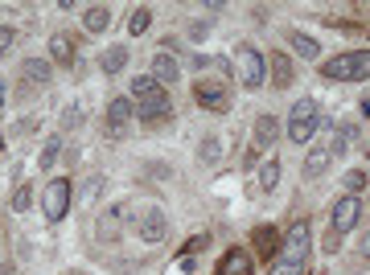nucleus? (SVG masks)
Wrapping results in <instances>:
<instances>
[{
  "label": "nucleus",
  "instance_id": "nucleus-16",
  "mask_svg": "<svg viewBox=\"0 0 370 275\" xmlns=\"http://www.w3.org/2000/svg\"><path fill=\"white\" fill-rule=\"evenodd\" d=\"M268 70H272V87H280V91L292 87V62H288L284 53H272V58H268Z\"/></svg>",
  "mask_w": 370,
  "mask_h": 275
},
{
  "label": "nucleus",
  "instance_id": "nucleus-10",
  "mask_svg": "<svg viewBox=\"0 0 370 275\" xmlns=\"http://www.w3.org/2000/svg\"><path fill=\"white\" fill-rule=\"evenodd\" d=\"M214 275H255V263H251V255H247L243 247H231V251L223 255V263H218Z\"/></svg>",
  "mask_w": 370,
  "mask_h": 275
},
{
  "label": "nucleus",
  "instance_id": "nucleus-1",
  "mask_svg": "<svg viewBox=\"0 0 370 275\" xmlns=\"http://www.w3.org/2000/svg\"><path fill=\"white\" fill-rule=\"evenodd\" d=\"M309 251H313V230H309V222H292L288 238H284V255L276 259L272 275H300Z\"/></svg>",
  "mask_w": 370,
  "mask_h": 275
},
{
  "label": "nucleus",
  "instance_id": "nucleus-28",
  "mask_svg": "<svg viewBox=\"0 0 370 275\" xmlns=\"http://www.w3.org/2000/svg\"><path fill=\"white\" fill-rule=\"evenodd\" d=\"M58 156H62V140L54 136L46 148H42V160H38V165H42V169H54V160H58Z\"/></svg>",
  "mask_w": 370,
  "mask_h": 275
},
{
  "label": "nucleus",
  "instance_id": "nucleus-35",
  "mask_svg": "<svg viewBox=\"0 0 370 275\" xmlns=\"http://www.w3.org/2000/svg\"><path fill=\"white\" fill-rule=\"evenodd\" d=\"M189 38H193V42H202V38H206V25H202V21H198V25H189Z\"/></svg>",
  "mask_w": 370,
  "mask_h": 275
},
{
  "label": "nucleus",
  "instance_id": "nucleus-6",
  "mask_svg": "<svg viewBox=\"0 0 370 275\" xmlns=\"http://www.w3.org/2000/svg\"><path fill=\"white\" fill-rule=\"evenodd\" d=\"M136 234L144 238V242H165V234H169V218H165V210L161 206H144L136 214Z\"/></svg>",
  "mask_w": 370,
  "mask_h": 275
},
{
  "label": "nucleus",
  "instance_id": "nucleus-7",
  "mask_svg": "<svg viewBox=\"0 0 370 275\" xmlns=\"http://www.w3.org/2000/svg\"><path fill=\"white\" fill-rule=\"evenodd\" d=\"M136 115L144 119V124H161V119H169V115H173V99L156 87L152 94H144V99H140Z\"/></svg>",
  "mask_w": 370,
  "mask_h": 275
},
{
  "label": "nucleus",
  "instance_id": "nucleus-25",
  "mask_svg": "<svg viewBox=\"0 0 370 275\" xmlns=\"http://www.w3.org/2000/svg\"><path fill=\"white\" fill-rule=\"evenodd\" d=\"M198 156H202V165H214V160L223 156V140H218V136H206V140H202V152H198Z\"/></svg>",
  "mask_w": 370,
  "mask_h": 275
},
{
  "label": "nucleus",
  "instance_id": "nucleus-38",
  "mask_svg": "<svg viewBox=\"0 0 370 275\" xmlns=\"http://www.w3.org/2000/svg\"><path fill=\"white\" fill-rule=\"evenodd\" d=\"M362 111H367V115H370V99H367V103H362Z\"/></svg>",
  "mask_w": 370,
  "mask_h": 275
},
{
  "label": "nucleus",
  "instance_id": "nucleus-36",
  "mask_svg": "<svg viewBox=\"0 0 370 275\" xmlns=\"http://www.w3.org/2000/svg\"><path fill=\"white\" fill-rule=\"evenodd\" d=\"M358 251H362V259H370V230L362 234V247H358Z\"/></svg>",
  "mask_w": 370,
  "mask_h": 275
},
{
  "label": "nucleus",
  "instance_id": "nucleus-29",
  "mask_svg": "<svg viewBox=\"0 0 370 275\" xmlns=\"http://www.w3.org/2000/svg\"><path fill=\"white\" fill-rule=\"evenodd\" d=\"M29 201H33L29 185H17V189H13V210H17V214H25V210H29Z\"/></svg>",
  "mask_w": 370,
  "mask_h": 275
},
{
  "label": "nucleus",
  "instance_id": "nucleus-18",
  "mask_svg": "<svg viewBox=\"0 0 370 275\" xmlns=\"http://www.w3.org/2000/svg\"><path fill=\"white\" fill-rule=\"evenodd\" d=\"M288 46L296 49L300 58H309V62H317V53H321L317 38H309V33H300V29H292V33H288Z\"/></svg>",
  "mask_w": 370,
  "mask_h": 275
},
{
  "label": "nucleus",
  "instance_id": "nucleus-13",
  "mask_svg": "<svg viewBox=\"0 0 370 275\" xmlns=\"http://www.w3.org/2000/svg\"><path fill=\"white\" fill-rule=\"evenodd\" d=\"M193 94H198V103H202L206 111H227V91H223V87H214V83H198Z\"/></svg>",
  "mask_w": 370,
  "mask_h": 275
},
{
  "label": "nucleus",
  "instance_id": "nucleus-23",
  "mask_svg": "<svg viewBox=\"0 0 370 275\" xmlns=\"http://www.w3.org/2000/svg\"><path fill=\"white\" fill-rule=\"evenodd\" d=\"M354 140H358V128H354V124H337L329 152H333V156H337V152H350V144H354Z\"/></svg>",
  "mask_w": 370,
  "mask_h": 275
},
{
  "label": "nucleus",
  "instance_id": "nucleus-12",
  "mask_svg": "<svg viewBox=\"0 0 370 275\" xmlns=\"http://www.w3.org/2000/svg\"><path fill=\"white\" fill-rule=\"evenodd\" d=\"M148 74H152V83H177V78H182V66H177L173 53H156Z\"/></svg>",
  "mask_w": 370,
  "mask_h": 275
},
{
  "label": "nucleus",
  "instance_id": "nucleus-19",
  "mask_svg": "<svg viewBox=\"0 0 370 275\" xmlns=\"http://www.w3.org/2000/svg\"><path fill=\"white\" fill-rule=\"evenodd\" d=\"M124 66H128V49H124V46L103 49V58H99V70H103V74H120Z\"/></svg>",
  "mask_w": 370,
  "mask_h": 275
},
{
  "label": "nucleus",
  "instance_id": "nucleus-27",
  "mask_svg": "<svg viewBox=\"0 0 370 275\" xmlns=\"http://www.w3.org/2000/svg\"><path fill=\"white\" fill-rule=\"evenodd\" d=\"M103 177H87V181H83V193H79V197H83V206H91L95 197H99V193H103Z\"/></svg>",
  "mask_w": 370,
  "mask_h": 275
},
{
  "label": "nucleus",
  "instance_id": "nucleus-21",
  "mask_svg": "<svg viewBox=\"0 0 370 275\" xmlns=\"http://www.w3.org/2000/svg\"><path fill=\"white\" fill-rule=\"evenodd\" d=\"M83 25H87V33H103V29L111 25V12H107L103 4H91V8L83 12Z\"/></svg>",
  "mask_w": 370,
  "mask_h": 275
},
{
  "label": "nucleus",
  "instance_id": "nucleus-34",
  "mask_svg": "<svg viewBox=\"0 0 370 275\" xmlns=\"http://www.w3.org/2000/svg\"><path fill=\"white\" fill-rule=\"evenodd\" d=\"M206 247H210V238H206V234H198V238H189V242H185V251H189V255H202Z\"/></svg>",
  "mask_w": 370,
  "mask_h": 275
},
{
  "label": "nucleus",
  "instance_id": "nucleus-30",
  "mask_svg": "<svg viewBox=\"0 0 370 275\" xmlns=\"http://www.w3.org/2000/svg\"><path fill=\"white\" fill-rule=\"evenodd\" d=\"M156 91V83H152V74H140V78H132V94L136 99H144V94Z\"/></svg>",
  "mask_w": 370,
  "mask_h": 275
},
{
  "label": "nucleus",
  "instance_id": "nucleus-5",
  "mask_svg": "<svg viewBox=\"0 0 370 275\" xmlns=\"http://www.w3.org/2000/svg\"><path fill=\"white\" fill-rule=\"evenodd\" d=\"M42 210H46L49 222H62L66 214H70V181L66 177H54L46 185V193H42Z\"/></svg>",
  "mask_w": 370,
  "mask_h": 275
},
{
  "label": "nucleus",
  "instance_id": "nucleus-9",
  "mask_svg": "<svg viewBox=\"0 0 370 275\" xmlns=\"http://www.w3.org/2000/svg\"><path fill=\"white\" fill-rule=\"evenodd\" d=\"M358 218H362V206H358V197H341L337 206H333V230L337 234H350V230L358 226Z\"/></svg>",
  "mask_w": 370,
  "mask_h": 275
},
{
  "label": "nucleus",
  "instance_id": "nucleus-14",
  "mask_svg": "<svg viewBox=\"0 0 370 275\" xmlns=\"http://www.w3.org/2000/svg\"><path fill=\"white\" fill-rule=\"evenodd\" d=\"M280 140V119L276 115H259L255 119V148H272Z\"/></svg>",
  "mask_w": 370,
  "mask_h": 275
},
{
  "label": "nucleus",
  "instance_id": "nucleus-22",
  "mask_svg": "<svg viewBox=\"0 0 370 275\" xmlns=\"http://www.w3.org/2000/svg\"><path fill=\"white\" fill-rule=\"evenodd\" d=\"M251 242L259 247V255H272V251L280 247V230H276V226H255Z\"/></svg>",
  "mask_w": 370,
  "mask_h": 275
},
{
  "label": "nucleus",
  "instance_id": "nucleus-2",
  "mask_svg": "<svg viewBox=\"0 0 370 275\" xmlns=\"http://www.w3.org/2000/svg\"><path fill=\"white\" fill-rule=\"evenodd\" d=\"M321 74L329 83H367L370 78V49H350V53H337L321 66Z\"/></svg>",
  "mask_w": 370,
  "mask_h": 275
},
{
  "label": "nucleus",
  "instance_id": "nucleus-17",
  "mask_svg": "<svg viewBox=\"0 0 370 275\" xmlns=\"http://www.w3.org/2000/svg\"><path fill=\"white\" fill-rule=\"evenodd\" d=\"M329 160H333V152H329V148H313V152L305 156V177H309V181H317L325 169H329Z\"/></svg>",
  "mask_w": 370,
  "mask_h": 275
},
{
  "label": "nucleus",
  "instance_id": "nucleus-8",
  "mask_svg": "<svg viewBox=\"0 0 370 275\" xmlns=\"http://www.w3.org/2000/svg\"><path fill=\"white\" fill-rule=\"evenodd\" d=\"M120 234H124V206H107L99 214V222H95V238L99 242H115Z\"/></svg>",
  "mask_w": 370,
  "mask_h": 275
},
{
  "label": "nucleus",
  "instance_id": "nucleus-31",
  "mask_svg": "<svg viewBox=\"0 0 370 275\" xmlns=\"http://www.w3.org/2000/svg\"><path fill=\"white\" fill-rule=\"evenodd\" d=\"M79 124H83V111H79V107H66V111H62V132H74Z\"/></svg>",
  "mask_w": 370,
  "mask_h": 275
},
{
  "label": "nucleus",
  "instance_id": "nucleus-26",
  "mask_svg": "<svg viewBox=\"0 0 370 275\" xmlns=\"http://www.w3.org/2000/svg\"><path fill=\"white\" fill-rule=\"evenodd\" d=\"M148 25H152V8H136V12H132V17H128V29H132V33H148Z\"/></svg>",
  "mask_w": 370,
  "mask_h": 275
},
{
  "label": "nucleus",
  "instance_id": "nucleus-11",
  "mask_svg": "<svg viewBox=\"0 0 370 275\" xmlns=\"http://www.w3.org/2000/svg\"><path fill=\"white\" fill-rule=\"evenodd\" d=\"M21 78L33 83V87H46L49 78H54V66H49L46 58H25L21 62Z\"/></svg>",
  "mask_w": 370,
  "mask_h": 275
},
{
  "label": "nucleus",
  "instance_id": "nucleus-20",
  "mask_svg": "<svg viewBox=\"0 0 370 275\" xmlns=\"http://www.w3.org/2000/svg\"><path fill=\"white\" fill-rule=\"evenodd\" d=\"M49 58H54V62H62V66H66V62H74V42H70L66 33H54V38H49Z\"/></svg>",
  "mask_w": 370,
  "mask_h": 275
},
{
  "label": "nucleus",
  "instance_id": "nucleus-4",
  "mask_svg": "<svg viewBox=\"0 0 370 275\" xmlns=\"http://www.w3.org/2000/svg\"><path fill=\"white\" fill-rule=\"evenodd\" d=\"M234 62H239V74H243V87L247 91H259L268 83V58L251 46V42H243V46L234 49Z\"/></svg>",
  "mask_w": 370,
  "mask_h": 275
},
{
  "label": "nucleus",
  "instance_id": "nucleus-15",
  "mask_svg": "<svg viewBox=\"0 0 370 275\" xmlns=\"http://www.w3.org/2000/svg\"><path fill=\"white\" fill-rule=\"evenodd\" d=\"M128 119H132V99L115 94V99L107 103V124H111V132H120V128H124Z\"/></svg>",
  "mask_w": 370,
  "mask_h": 275
},
{
  "label": "nucleus",
  "instance_id": "nucleus-39",
  "mask_svg": "<svg viewBox=\"0 0 370 275\" xmlns=\"http://www.w3.org/2000/svg\"><path fill=\"white\" fill-rule=\"evenodd\" d=\"M0 152H4V136H0Z\"/></svg>",
  "mask_w": 370,
  "mask_h": 275
},
{
  "label": "nucleus",
  "instance_id": "nucleus-37",
  "mask_svg": "<svg viewBox=\"0 0 370 275\" xmlns=\"http://www.w3.org/2000/svg\"><path fill=\"white\" fill-rule=\"evenodd\" d=\"M0 275H8V263H0Z\"/></svg>",
  "mask_w": 370,
  "mask_h": 275
},
{
  "label": "nucleus",
  "instance_id": "nucleus-3",
  "mask_svg": "<svg viewBox=\"0 0 370 275\" xmlns=\"http://www.w3.org/2000/svg\"><path fill=\"white\" fill-rule=\"evenodd\" d=\"M317 124H321L317 103H313V99H296L292 111H288V140H292V144H309Z\"/></svg>",
  "mask_w": 370,
  "mask_h": 275
},
{
  "label": "nucleus",
  "instance_id": "nucleus-32",
  "mask_svg": "<svg viewBox=\"0 0 370 275\" xmlns=\"http://www.w3.org/2000/svg\"><path fill=\"white\" fill-rule=\"evenodd\" d=\"M13 46H17V29H13V25H0V58H4Z\"/></svg>",
  "mask_w": 370,
  "mask_h": 275
},
{
  "label": "nucleus",
  "instance_id": "nucleus-33",
  "mask_svg": "<svg viewBox=\"0 0 370 275\" xmlns=\"http://www.w3.org/2000/svg\"><path fill=\"white\" fill-rule=\"evenodd\" d=\"M362 185H367V173H362V169H354V173H346V193H350V197H354V193H358Z\"/></svg>",
  "mask_w": 370,
  "mask_h": 275
},
{
  "label": "nucleus",
  "instance_id": "nucleus-24",
  "mask_svg": "<svg viewBox=\"0 0 370 275\" xmlns=\"http://www.w3.org/2000/svg\"><path fill=\"white\" fill-rule=\"evenodd\" d=\"M259 189H264V193H276L280 189V160H264V169H259Z\"/></svg>",
  "mask_w": 370,
  "mask_h": 275
}]
</instances>
